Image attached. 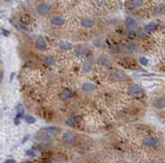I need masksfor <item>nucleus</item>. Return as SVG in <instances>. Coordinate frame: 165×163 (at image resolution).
<instances>
[{"label":"nucleus","mask_w":165,"mask_h":163,"mask_svg":"<svg viewBox=\"0 0 165 163\" xmlns=\"http://www.w3.org/2000/svg\"><path fill=\"white\" fill-rule=\"evenodd\" d=\"M128 94L131 97H141L144 94V90H142V88L139 85L133 84L128 88Z\"/></svg>","instance_id":"obj_3"},{"label":"nucleus","mask_w":165,"mask_h":163,"mask_svg":"<svg viewBox=\"0 0 165 163\" xmlns=\"http://www.w3.org/2000/svg\"><path fill=\"white\" fill-rule=\"evenodd\" d=\"M2 32L4 33V35H9V33H7V32L5 31V29H2Z\"/></svg>","instance_id":"obj_30"},{"label":"nucleus","mask_w":165,"mask_h":163,"mask_svg":"<svg viewBox=\"0 0 165 163\" xmlns=\"http://www.w3.org/2000/svg\"><path fill=\"white\" fill-rule=\"evenodd\" d=\"M82 26L86 29H90L95 26V21L93 19H85L82 21Z\"/></svg>","instance_id":"obj_13"},{"label":"nucleus","mask_w":165,"mask_h":163,"mask_svg":"<svg viewBox=\"0 0 165 163\" xmlns=\"http://www.w3.org/2000/svg\"><path fill=\"white\" fill-rule=\"evenodd\" d=\"M129 5L131 7H139L142 5V0H131L129 2Z\"/></svg>","instance_id":"obj_19"},{"label":"nucleus","mask_w":165,"mask_h":163,"mask_svg":"<svg viewBox=\"0 0 165 163\" xmlns=\"http://www.w3.org/2000/svg\"><path fill=\"white\" fill-rule=\"evenodd\" d=\"M92 67H93V61H92L91 59L87 60V61H85L84 64H82V72L89 73L92 70Z\"/></svg>","instance_id":"obj_10"},{"label":"nucleus","mask_w":165,"mask_h":163,"mask_svg":"<svg viewBox=\"0 0 165 163\" xmlns=\"http://www.w3.org/2000/svg\"><path fill=\"white\" fill-rule=\"evenodd\" d=\"M2 78H3V71H0V82L2 81Z\"/></svg>","instance_id":"obj_29"},{"label":"nucleus","mask_w":165,"mask_h":163,"mask_svg":"<svg viewBox=\"0 0 165 163\" xmlns=\"http://www.w3.org/2000/svg\"><path fill=\"white\" fill-rule=\"evenodd\" d=\"M112 78L115 80H123L126 78V75H125L122 71H115L112 74Z\"/></svg>","instance_id":"obj_15"},{"label":"nucleus","mask_w":165,"mask_h":163,"mask_svg":"<svg viewBox=\"0 0 165 163\" xmlns=\"http://www.w3.org/2000/svg\"><path fill=\"white\" fill-rule=\"evenodd\" d=\"M66 124L69 125V126H76V120L74 117H70L69 119L66 120Z\"/></svg>","instance_id":"obj_22"},{"label":"nucleus","mask_w":165,"mask_h":163,"mask_svg":"<svg viewBox=\"0 0 165 163\" xmlns=\"http://www.w3.org/2000/svg\"><path fill=\"white\" fill-rule=\"evenodd\" d=\"M24 120L28 124H33L34 122L36 121V119L34 118L33 116H31V115H25V116H24Z\"/></svg>","instance_id":"obj_20"},{"label":"nucleus","mask_w":165,"mask_h":163,"mask_svg":"<svg viewBox=\"0 0 165 163\" xmlns=\"http://www.w3.org/2000/svg\"><path fill=\"white\" fill-rule=\"evenodd\" d=\"M25 154H26L27 156H29V157H35V156H36V152L34 151L33 149L27 150V151L25 152Z\"/></svg>","instance_id":"obj_25"},{"label":"nucleus","mask_w":165,"mask_h":163,"mask_svg":"<svg viewBox=\"0 0 165 163\" xmlns=\"http://www.w3.org/2000/svg\"><path fill=\"white\" fill-rule=\"evenodd\" d=\"M50 22H51V24L54 25V26H62V25H64V23H65V19L63 17L56 16V17H52Z\"/></svg>","instance_id":"obj_7"},{"label":"nucleus","mask_w":165,"mask_h":163,"mask_svg":"<svg viewBox=\"0 0 165 163\" xmlns=\"http://www.w3.org/2000/svg\"><path fill=\"white\" fill-rule=\"evenodd\" d=\"M4 163H17V161L15 159H6L5 161H4Z\"/></svg>","instance_id":"obj_28"},{"label":"nucleus","mask_w":165,"mask_h":163,"mask_svg":"<svg viewBox=\"0 0 165 163\" xmlns=\"http://www.w3.org/2000/svg\"><path fill=\"white\" fill-rule=\"evenodd\" d=\"M127 49L129 51H135L137 49V44L134 43V42H130V43L127 45Z\"/></svg>","instance_id":"obj_21"},{"label":"nucleus","mask_w":165,"mask_h":163,"mask_svg":"<svg viewBox=\"0 0 165 163\" xmlns=\"http://www.w3.org/2000/svg\"><path fill=\"white\" fill-rule=\"evenodd\" d=\"M125 23H126V25L129 27L130 29H134L137 27L136 20L133 19V17H127L126 19H125Z\"/></svg>","instance_id":"obj_12"},{"label":"nucleus","mask_w":165,"mask_h":163,"mask_svg":"<svg viewBox=\"0 0 165 163\" xmlns=\"http://www.w3.org/2000/svg\"><path fill=\"white\" fill-rule=\"evenodd\" d=\"M139 63H141V65H142V66L147 67L149 65V60L146 57H139Z\"/></svg>","instance_id":"obj_24"},{"label":"nucleus","mask_w":165,"mask_h":163,"mask_svg":"<svg viewBox=\"0 0 165 163\" xmlns=\"http://www.w3.org/2000/svg\"><path fill=\"white\" fill-rule=\"evenodd\" d=\"M157 28H158V26H157L155 23H150V24H147L144 26V32H147V33H150V32H154V31H156Z\"/></svg>","instance_id":"obj_16"},{"label":"nucleus","mask_w":165,"mask_h":163,"mask_svg":"<svg viewBox=\"0 0 165 163\" xmlns=\"http://www.w3.org/2000/svg\"><path fill=\"white\" fill-rule=\"evenodd\" d=\"M59 47L63 51H69L72 48V44L68 41H61L59 43Z\"/></svg>","instance_id":"obj_17"},{"label":"nucleus","mask_w":165,"mask_h":163,"mask_svg":"<svg viewBox=\"0 0 165 163\" xmlns=\"http://www.w3.org/2000/svg\"><path fill=\"white\" fill-rule=\"evenodd\" d=\"M97 62H98L99 65H101V66H103V67H109V66H111V64H112L111 60H109L108 57H105V56L99 57L98 61H97Z\"/></svg>","instance_id":"obj_11"},{"label":"nucleus","mask_w":165,"mask_h":163,"mask_svg":"<svg viewBox=\"0 0 165 163\" xmlns=\"http://www.w3.org/2000/svg\"><path fill=\"white\" fill-rule=\"evenodd\" d=\"M60 131H61V128H59L57 126H47L44 127V129H40L39 131H37L35 135H34V137L38 142L47 141L51 137H56Z\"/></svg>","instance_id":"obj_1"},{"label":"nucleus","mask_w":165,"mask_h":163,"mask_svg":"<svg viewBox=\"0 0 165 163\" xmlns=\"http://www.w3.org/2000/svg\"><path fill=\"white\" fill-rule=\"evenodd\" d=\"M162 12H163V5H162V4H160V5L155 7V9H154L155 14H161Z\"/></svg>","instance_id":"obj_23"},{"label":"nucleus","mask_w":165,"mask_h":163,"mask_svg":"<svg viewBox=\"0 0 165 163\" xmlns=\"http://www.w3.org/2000/svg\"><path fill=\"white\" fill-rule=\"evenodd\" d=\"M6 1H8V0H6Z\"/></svg>","instance_id":"obj_31"},{"label":"nucleus","mask_w":165,"mask_h":163,"mask_svg":"<svg viewBox=\"0 0 165 163\" xmlns=\"http://www.w3.org/2000/svg\"><path fill=\"white\" fill-rule=\"evenodd\" d=\"M35 48L37 51H46L47 48V44L46 42V40H44L42 37H38L36 40H35Z\"/></svg>","instance_id":"obj_5"},{"label":"nucleus","mask_w":165,"mask_h":163,"mask_svg":"<svg viewBox=\"0 0 165 163\" xmlns=\"http://www.w3.org/2000/svg\"><path fill=\"white\" fill-rule=\"evenodd\" d=\"M82 89L86 92H92L96 89V85L91 83V82H85V83L82 85Z\"/></svg>","instance_id":"obj_9"},{"label":"nucleus","mask_w":165,"mask_h":163,"mask_svg":"<svg viewBox=\"0 0 165 163\" xmlns=\"http://www.w3.org/2000/svg\"><path fill=\"white\" fill-rule=\"evenodd\" d=\"M127 34H128V36L130 37V38H135L136 37V32H135V30H133V29L128 30Z\"/></svg>","instance_id":"obj_26"},{"label":"nucleus","mask_w":165,"mask_h":163,"mask_svg":"<svg viewBox=\"0 0 165 163\" xmlns=\"http://www.w3.org/2000/svg\"><path fill=\"white\" fill-rule=\"evenodd\" d=\"M52 11V4L49 2H40V3L37 4L36 6V11L38 14H47Z\"/></svg>","instance_id":"obj_2"},{"label":"nucleus","mask_w":165,"mask_h":163,"mask_svg":"<svg viewBox=\"0 0 165 163\" xmlns=\"http://www.w3.org/2000/svg\"><path fill=\"white\" fill-rule=\"evenodd\" d=\"M62 141H63L65 144H68V145H72L76 143V135L71 132H65L62 137Z\"/></svg>","instance_id":"obj_6"},{"label":"nucleus","mask_w":165,"mask_h":163,"mask_svg":"<svg viewBox=\"0 0 165 163\" xmlns=\"http://www.w3.org/2000/svg\"><path fill=\"white\" fill-rule=\"evenodd\" d=\"M159 140L155 137H147L142 141V144L147 147H157L159 145Z\"/></svg>","instance_id":"obj_4"},{"label":"nucleus","mask_w":165,"mask_h":163,"mask_svg":"<svg viewBox=\"0 0 165 163\" xmlns=\"http://www.w3.org/2000/svg\"><path fill=\"white\" fill-rule=\"evenodd\" d=\"M85 52H86V49H84V48H79L76 51L77 56H85Z\"/></svg>","instance_id":"obj_27"},{"label":"nucleus","mask_w":165,"mask_h":163,"mask_svg":"<svg viewBox=\"0 0 165 163\" xmlns=\"http://www.w3.org/2000/svg\"><path fill=\"white\" fill-rule=\"evenodd\" d=\"M44 65H46V66L51 67V66H53V65L55 64V59H54L53 57H51V56H47L44 59Z\"/></svg>","instance_id":"obj_18"},{"label":"nucleus","mask_w":165,"mask_h":163,"mask_svg":"<svg viewBox=\"0 0 165 163\" xmlns=\"http://www.w3.org/2000/svg\"><path fill=\"white\" fill-rule=\"evenodd\" d=\"M154 107L157 108V109H163L165 107V100L163 97H159V99L155 100L154 102Z\"/></svg>","instance_id":"obj_14"},{"label":"nucleus","mask_w":165,"mask_h":163,"mask_svg":"<svg viewBox=\"0 0 165 163\" xmlns=\"http://www.w3.org/2000/svg\"><path fill=\"white\" fill-rule=\"evenodd\" d=\"M74 96V94L71 91L70 89H64L63 91L61 92V94H59V97L61 100H69V99H71L72 97Z\"/></svg>","instance_id":"obj_8"}]
</instances>
